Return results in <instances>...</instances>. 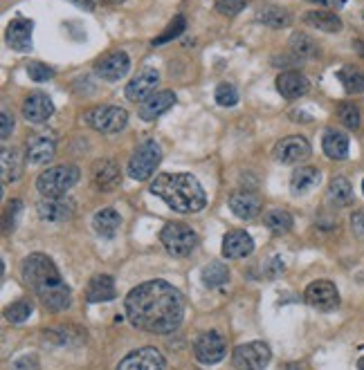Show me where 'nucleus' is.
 <instances>
[{
    "label": "nucleus",
    "instance_id": "f257e3e1",
    "mask_svg": "<svg viewBox=\"0 0 364 370\" xmlns=\"http://www.w3.org/2000/svg\"><path fill=\"white\" fill-rule=\"evenodd\" d=\"M124 312L133 328L151 335H169L182 323L185 299L171 283L149 281L126 294Z\"/></svg>",
    "mask_w": 364,
    "mask_h": 370
},
{
    "label": "nucleus",
    "instance_id": "f03ea898",
    "mask_svg": "<svg viewBox=\"0 0 364 370\" xmlns=\"http://www.w3.org/2000/svg\"><path fill=\"white\" fill-rule=\"evenodd\" d=\"M23 281L32 287V292L43 303V308L50 312H63L70 308L72 294L66 281L61 279V274L47 254H30L21 262Z\"/></svg>",
    "mask_w": 364,
    "mask_h": 370
},
{
    "label": "nucleus",
    "instance_id": "7ed1b4c3",
    "mask_svg": "<svg viewBox=\"0 0 364 370\" xmlns=\"http://www.w3.org/2000/svg\"><path fill=\"white\" fill-rule=\"evenodd\" d=\"M151 193L178 214H198L207 204L205 189L191 173H160L151 182Z\"/></svg>",
    "mask_w": 364,
    "mask_h": 370
},
{
    "label": "nucleus",
    "instance_id": "20e7f679",
    "mask_svg": "<svg viewBox=\"0 0 364 370\" xmlns=\"http://www.w3.org/2000/svg\"><path fill=\"white\" fill-rule=\"evenodd\" d=\"M79 178H81V170L74 164L50 166L36 178V189L43 197H61V195H68V191L79 182Z\"/></svg>",
    "mask_w": 364,
    "mask_h": 370
},
{
    "label": "nucleus",
    "instance_id": "39448f33",
    "mask_svg": "<svg viewBox=\"0 0 364 370\" xmlns=\"http://www.w3.org/2000/svg\"><path fill=\"white\" fill-rule=\"evenodd\" d=\"M160 243L166 249L169 256L174 258H187L193 249L198 247V233L189 224L182 222H166L160 231Z\"/></svg>",
    "mask_w": 364,
    "mask_h": 370
},
{
    "label": "nucleus",
    "instance_id": "423d86ee",
    "mask_svg": "<svg viewBox=\"0 0 364 370\" xmlns=\"http://www.w3.org/2000/svg\"><path fill=\"white\" fill-rule=\"evenodd\" d=\"M162 160V149L155 139H147L142 141L140 146L133 151L131 160H128V175L137 182H144L149 178H153L155 168L160 166Z\"/></svg>",
    "mask_w": 364,
    "mask_h": 370
},
{
    "label": "nucleus",
    "instance_id": "0eeeda50",
    "mask_svg": "<svg viewBox=\"0 0 364 370\" xmlns=\"http://www.w3.org/2000/svg\"><path fill=\"white\" fill-rule=\"evenodd\" d=\"M84 122L95 128L97 133L103 135H115L126 128L128 124V112L120 105H95L84 115Z\"/></svg>",
    "mask_w": 364,
    "mask_h": 370
},
{
    "label": "nucleus",
    "instance_id": "6e6552de",
    "mask_svg": "<svg viewBox=\"0 0 364 370\" xmlns=\"http://www.w3.org/2000/svg\"><path fill=\"white\" fill-rule=\"evenodd\" d=\"M270 359H272L270 346L263 341L241 343L239 348H234L232 354V364L237 370H266Z\"/></svg>",
    "mask_w": 364,
    "mask_h": 370
},
{
    "label": "nucleus",
    "instance_id": "1a4fd4ad",
    "mask_svg": "<svg viewBox=\"0 0 364 370\" xmlns=\"http://www.w3.org/2000/svg\"><path fill=\"white\" fill-rule=\"evenodd\" d=\"M193 354L196 359L205 366H212L225 359L227 354V343L223 339V335L214 333V330H207V333L198 335L196 341H193Z\"/></svg>",
    "mask_w": 364,
    "mask_h": 370
},
{
    "label": "nucleus",
    "instance_id": "9d476101",
    "mask_svg": "<svg viewBox=\"0 0 364 370\" xmlns=\"http://www.w3.org/2000/svg\"><path fill=\"white\" fill-rule=\"evenodd\" d=\"M304 299L317 312H333L340 306V292L331 281H313L306 287Z\"/></svg>",
    "mask_w": 364,
    "mask_h": 370
},
{
    "label": "nucleus",
    "instance_id": "9b49d317",
    "mask_svg": "<svg viewBox=\"0 0 364 370\" xmlns=\"http://www.w3.org/2000/svg\"><path fill=\"white\" fill-rule=\"evenodd\" d=\"M164 366H166L164 354L158 348L144 346L128 352L120 362V366H117V370H164Z\"/></svg>",
    "mask_w": 364,
    "mask_h": 370
},
{
    "label": "nucleus",
    "instance_id": "f8f14e48",
    "mask_svg": "<svg viewBox=\"0 0 364 370\" xmlns=\"http://www.w3.org/2000/svg\"><path fill=\"white\" fill-rule=\"evenodd\" d=\"M158 83H160V72L155 68H144L142 72H137L135 79H131V81L126 83L124 95H126L128 101H133V103H144L149 97L155 95Z\"/></svg>",
    "mask_w": 364,
    "mask_h": 370
},
{
    "label": "nucleus",
    "instance_id": "ddd939ff",
    "mask_svg": "<svg viewBox=\"0 0 364 370\" xmlns=\"http://www.w3.org/2000/svg\"><path fill=\"white\" fill-rule=\"evenodd\" d=\"M310 157V144L302 135L283 137L275 144V160L281 164H302Z\"/></svg>",
    "mask_w": 364,
    "mask_h": 370
},
{
    "label": "nucleus",
    "instance_id": "4468645a",
    "mask_svg": "<svg viewBox=\"0 0 364 370\" xmlns=\"http://www.w3.org/2000/svg\"><path fill=\"white\" fill-rule=\"evenodd\" d=\"M36 214L41 220L52 222V224L68 222L74 216V200H70V197H66V195L43 197V200L36 204Z\"/></svg>",
    "mask_w": 364,
    "mask_h": 370
},
{
    "label": "nucleus",
    "instance_id": "2eb2a0df",
    "mask_svg": "<svg viewBox=\"0 0 364 370\" xmlns=\"http://www.w3.org/2000/svg\"><path fill=\"white\" fill-rule=\"evenodd\" d=\"M21 112L28 124H45L55 115V103L45 92H30L21 105Z\"/></svg>",
    "mask_w": 364,
    "mask_h": 370
},
{
    "label": "nucleus",
    "instance_id": "dca6fc26",
    "mask_svg": "<svg viewBox=\"0 0 364 370\" xmlns=\"http://www.w3.org/2000/svg\"><path fill=\"white\" fill-rule=\"evenodd\" d=\"M128 70H131V59H128V54L122 50L110 52V54H106L95 65V72L108 83H115V81H120V79H124L128 74Z\"/></svg>",
    "mask_w": 364,
    "mask_h": 370
},
{
    "label": "nucleus",
    "instance_id": "f3484780",
    "mask_svg": "<svg viewBox=\"0 0 364 370\" xmlns=\"http://www.w3.org/2000/svg\"><path fill=\"white\" fill-rule=\"evenodd\" d=\"M93 184H95L99 191H103V193L115 191L122 184L120 164H117L115 160H108V157H103V160H97L93 164Z\"/></svg>",
    "mask_w": 364,
    "mask_h": 370
},
{
    "label": "nucleus",
    "instance_id": "a211bd4d",
    "mask_svg": "<svg viewBox=\"0 0 364 370\" xmlns=\"http://www.w3.org/2000/svg\"><path fill=\"white\" fill-rule=\"evenodd\" d=\"M252 252H254V241L248 231L232 229L225 233V238H223V256L225 258L241 260L245 256H250Z\"/></svg>",
    "mask_w": 364,
    "mask_h": 370
},
{
    "label": "nucleus",
    "instance_id": "6ab92c4d",
    "mask_svg": "<svg viewBox=\"0 0 364 370\" xmlns=\"http://www.w3.org/2000/svg\"><path fill=\"white\" fill-rule=\"evenodd\" d=\"M229 209L241 220H254L261 214V197L252 191H234L229 195Z\"/></svg>",
    "mask_w": 364,
    "mask_h": 370
},
{
    "label": "nucleus",
    "instance_id": "aec40b11",
    "mask_svg": "<svg viewBox=\"0 0 364 370\" xmlns=\"http://www.w3.org/2000/svg\"><path fill=\"white\" fill-rule=\"evenodd\" d=\"M277 90H279V95L283 99H299V97H304L306 92L310 90V83H308V79L302 74V72H297V70H285L277 76Z\"/></svg>",
    "mask_w": 364,
    "mask_h": 370
},
{
    "label": "nucleus",
    "instance_id": "412c9836",
    "mask_svg": "<svg viewBox=\"0 0 364 370\" xmlns=\"http://www.w3.org/2000/svg\"><path fill=\"white\" fill-rule=\"evenodd\" d=\"M32 30H34L32 21L14 18L7 25V32H5L7 45L16 52H30L32 50Z\"/></svg>",
    "mask_w": 364,
    "mask_h": 370
},
{
    "label": "nucleus",
    "instance_id": "4be33fe9",
    "mask_svg": "<svg viewBox=\"0 0 364 370\" xmlns=\"http://www.w3.org/2000/svg\"><path fill=\"white\" fill-rule=\"evenodd\" d=\"M55 157V141L43 137V135H34L25 141V160L32 166H43L52 162Z\"/></svg>",
    "mask_w": 364,
    "mask_h": 370
},
{
    "label": "nucleus",
    "instance_id": "5701e85b",
    "mask_svg": "<svg viewBox=\"0 0 364 370\" xmlns=\"http://www.w3.org/2000/svg\"><path fill=\"white\" fill-rule=\"evenodd\" d=\"M176 103V92L174 90H160L153 97H149L144 103H140V117L144 122H153L155 117L164 115L169 108H174Z\"/></svg>",
    "mask_w": 364,
    "mask_h": 370
},
{
    "label": "nucleus",
    "instance_id": "b1692460",
    "mask_svg": "<svg viewBox=\"0 0 364 370\" xmlns=\"http://www.w3.org/2000/svg\"><path fill=\"white\" fill-rule=\"evenodd\" d=\"M117 296L115 292V281L108 274H97L90 279L88 287H86V301L88 303H106L113 301Z\"/></svg>",
    "mask_w": 364,
    "mask_h": 370
},
{
    "label": "nucleus",
    "instance_id": "393cba45",
    "mask_svg": "<svg viewBox=\"0 0 364 370\" xmlns=\"http://www.w3.org/2000/svg\"><path fill=\"white\" fill-rule=\"evenodd\" d=\"M304 23L310 25V28H315L319 32H329V34H335L344 28L342 18L335 14L333 9H313V11H306L304 14Z\"/></svg>",
    "mask_w": 364,
    "mask_h": 370
},
{
    "label": "nucleus",
    "instance_id": "a878e982",
    "mask_svg": "<svg viewBox=\"0 0 364 370\" xmlns=\"http://www.w3.org/2000/svg\"><path fill=\"white\" fill-rule=\"evenodd\" d=\"M322 180V173L315 166H299L290 175V191L292 195H306L313 191Z\"/></svg>",
    "mask_w": 364,
    "mask_h": 370
},
{
    "label": "nucleus",
    "instance_id": "bb28decb",
    "mask_svg": "<svg viewBox=\"0 0 364 370\" xmlns=\"http://www.w3.org/2000/svg\"><path fill=\"white\" fill-rule=\"evenodd\" d=\"M322 149L329 160H335V162L346 160L348 157V137L344 133H340V130L329 128L322 137Z\"/></svg>",
    "mask_w": 364,
    "mask_h": 370
},
{
    "label": "nucleus",
    "instance_id": "cd10ccee",
    "mask_svg": "<svg viewBox=\"0 0 364 370\" xmlns=\"http://www.w3.org/2000/svg\"><path fill=\"white\" fill-rule=\"evenodd\" d=\"M25 157L18 149L14 146H3V153H0V164H3V182H16L23 175V166H25Z\"/></svg>",
    "mask_w": 364,
    "mask_h": 370
},
{
    "label": "nucleus",
    "instance_id": "c85d7f7f",
    "mask_svg": "<svg viewBox=\"0 0 364 370\" xmlns=\"http://www.w3.org/2000/svg\"><path fill=\"white\" fill-rule=\"evenodd\" d=\"M120 227H122V216L110 207L99 209L97 214L93 216V229L101 238H113L117 231H120Z\"/></svg>",
    "mask_w": 364,
    "mask_h": 370
},
{
    "label": "nucleus",
    "instance_id": "c756f323",
    "mask_svg": "<svg viewBox=\"0 0 364 370\" xmlns=\"http://www.w3.org/2000/svg\"><path fill=\"white\" fill-rule=\"evenodd\" d=\"M256 21L270 30H283V28H288V25H292V14L283 7L268 5L256 11Z\"/></svg>",
    "mask_w": 364,
    "mask_h": 370
},
{
    "label": "nucleus",
    "instance_id": "7c9ffc66",
    "mask_svg": "<svg viewBox=\"0 0 364 370\" xmlns=\"http://www.w3.org/2000/svg\"><path fill=\"white\" fill-rule=\"evenodd\" d=\"M288 45H290V52L302 61H308V59H315L319 54V47L315 43L313 36H308L306 32H295L290 38H288Z\"/></svg>",
    "mask_w": 364,
    "mask_h": 370
},
{
    "label": "nucleus",
    "instance_id": "2f4dec72",
    "mask_svg": "<svg viewBox=\"0 0 364 370\" xmlns=\"http://www.w3.org/2000/svg\"><path fill=\"white\" fill-rule=\"evenodd\" d=\"M329 202L335 204V207H346L353 202V187H351V182L344 178V175H335L329 184Z\"/></svg>",
    "mask_w": 364,
    "mask_h": 370
},
{
    "label": "nucleus",
    "instance_id": "473e14b6",
    "mask_svg": "<svg viewBox=\"0 0 364 370\" xmlns=\"http://www.w3.org/2000/svg\"><path fill=\"white\" fill-rule=\"evenodd\" d=\"M263 224L275 236H285L292 229L295 220H292V216L285 209H272V211H268V214H266Z\"/></svg>",
    "mask_w": 364,
    "mask_h": 370
},
{
    "label": "nucleus",
    "instance_id": "72a5a7b5",
    "mask_svg": "<svg viewBox=\"0 0 364 370\" xmlns=\"http://www.w3.org/2000/svg\"><path fill=\"white\" fill-rule=\"evenodd\" d=\"M337 79H340V83L344 86L348 95H360V92H364V72L356 68V65H344V68L337 72Z\"/></svg>",
    "mask_w": 364,
    "mask_h": 370
},
{
    "label": "nucleus",
    "instance_id": "f704fd0d",
    "mask_svg": "<svg viewBox=\"0 0 364 370\" xmlns=\"http://www.w3.org/2000/svg\"><path fill=\"white\" fill-rule=\"evenodd\" d=\"M200 276H203V285L214 289V287H220V285H225L229 281V270H227L225 262L214 260V262H210V265L203 267Z\"/></svg>",
    "mask_w": 364,
    "mask_h": 370
},
{
    "label": "nucleus",
    "instance_id": "c9c22d12",
    "mask_svg": "<svg viewBox=\"0 0 364 370\" xmlns=\"http://www.w3.org/2000/svg\"><path fill=\"white\" fill-rule=\"evenodd\" d=\"M185 16L182 14H178V16H174V21L166 25V30L160 34V36H155L153 41H151V45L153 47H160V45H166V43H171L174 38H178L182 32H185Z\"/></svg>",
    "mask_w": 364,
    "mask_h": 370
},
{
    "label": "nucleus",
    "instance_id": "e433bc0d",
    "mask_svg": "<svg viewBox=\"0 0 364 370\" xmlns=\"http://www.w3.org/2000/svg\"><path fill=\"white\" fill-rule=\"evenodd\" d=\"M32 312H34V306L30 301H25V299H21V301H14L11 306H7L5 308V319L9 321V323H25L32 316Z\"/></svg>",
    "mask_w": 364,
    "mask_h": 370
},
{
    "label": "nucleus",
    "instance_id": "4c0bfd02",
    "mask_svg": "<svg viewBox=\"0 0 364 370\" xmlns=\"http://www.w3.org/2000/svg\"><path fill=\"white\" fill-rule=\"evenodd\" d=\"M337 119H340L348 130H356V128H360L362 115L353 101H342L340 105H337Z\"/></svg>",
    "mask_w": 364,
    "mask_h": 370
},
{
    "label": "nucleus",
    "instance_id": "58836bf2",
    "mask_svg": "<svg viewBox=\"0 0 364 370\" xmlns=\"http://www.w3.org/2000/svg\"><path fill=\"white\" fill-rule=\"evenodd\" d=\"M214 97H216L218 105H223V108H232V105L239 103V90L234 88L232 83H218Z\"/></svg>",
    "mask_w": 364,
    "mask_h": 370
},
{
    "label": "nucleus",
    "instance_id": "ea45409f",
    "mask_svg": "<svg viewBox=\"0 0 364 370\" xmlns=\"http://www.w3.org/2000/svg\"><path fill=\"white\" fill-rule=\"evenodd\" d=\"M214 7L220 16H239L241 11L248 7V0H214Z\"/></svg>",
    "mask_w": 364,
    "mask_h": 370
},
{
    "label": "nucleus",
    "instance_id": "a19ab883",
    "mask_svg": "<svg viewBox=\"0 0 364 370\" xmlns=\"http://www.w3.org/2000/svg\"><path fill=\"white\" fill-rule=\"evenodd\" d=\"M28 74H30L32 81H36V83H45V81H50L52 76H55V70L47 68V65L41 63V61H32V63L28 65Z\"/></svg>",
    "mask_w": 364,
    "mask_h": 370
},
{
    "label": "nucleus",
    "instance_id": "79ce46f5",
    "mask_svg": "<svg viewBox=\"0 0 364 370\" xmlns=\"http://www.w3.org/2000/svg\"><path fill=\"white\" fill-rule=\"evenodd\" d=\"M21 211V200H11L7 207V214H5V233L14 231L16 227V214Z\"/></svg>",
    "mask_w": 364,
    "mask_h": 370
},
{
    "label": "nucleus",
    "instance_id": "37998d69",
    "mask_svg": "<svg viewBox=\"0 0 364 370\" xmlns=\"http://www.w3.org/2000/svg\"><path fill=\"white\" fill-rule=\"evenodd\" d=\"M351 231H353L358 241L364 243V211H353L351 214Z\"/></svg>",
    "mask_w": 364,
    "mask_h": 370
},
{
    "label": "nucleus",
    "instance_id": "c03bdc74",
    "mask_svg": "<svg viewBox=\"0 0 364 370\" xmlns=\"http://www.w3.org/2000/svg\"><path fill=\"white\" fill-rule=\"evenodd\" d=\"M11 130H14V117H11L7 110L0 112V137L7 139L11 135Z\"/></svg>",
    "mask_w": 364,
    "mask_h": 370
},
{
    "label": "nucleus",
    "instance_id": "a18cd8bd",
    "mask_svg": "<svg viewBox=\"0 0 364 370\" xmlns=\"http://www.w3.org/2000/svg\"><path fill=\"white\" fill-rule=\"evenodd\" d=\"M11 370H38V362H36L34 354H25L18 362H14Z\"/></svg>",
    "mask_w": 364,
    "mask_h": 370
},
{
    "label": "nucleus",
    "instance_id": "49530a36",
    "mask_svg": "<svg viewBox=\"0 0 364 370\" xmlns=\"http://www.w3.org/2000/svg\"><path fill=\"white\" fill-rule=\"evenodd\" d=\"M297 63H302V59H297L295 54H290V57H275V59H272V65H277V68H290V65H297Z\"/></svg>",
    "mask_w": 364,
    "mask_h": 370
},
{
    "label": "nucleus",
    "instance_id": "de8ad7c7",
    "mask_svg": "<svg viewBox=\"0 0 364 370\" xmlns=\"http://www.w3.org/2000/svg\"><path fill=\"white\" fill-rule=\"evenodd\" d=\"M310 5H319V7H329V9H342L346 0H306Z\"/></svg>",
    "mask_w": 364,
    "mask_h": 370
},
{
    "label": "nucleus",
    "instance_id": "09e8293b",
    "mask_svg": "<svg viewBox=\"0 0 364 370\" xmlns=\"http://www.w3.org/2000/svg\"><path fill=\"white\" fill-rule=\"evenodd\" d=\"M283 272V262H281V258H272L270 260V267H268V279H277V276Z\"/></svg>",
    "mask_w": 364,
    "mask_h": 370
},
{
    "label": "nucleus",
    "instance_id": "8fccbe9b",
    "mask_svg": "<svg viewBox=\"0 0 364 370\" xmlns=\"http://www.w3.org/2000/svg\"><path fill=\"white\" fill-rule=\"evenodd\" d=\"M74 5H79V9H86V11H93L95 9V3L93 0H72Z\"/></svg>",
    "mask_w": 364,
    "mask_h": 370
},
{
    "label": "nucleus",
    "instance_id": "3c124183",
    "mask_svg": "<svg viewBox=\"0 0 364 370\" xmlns=\"http://www.w3.org/2000/svg\"><path fill=\"white\" fill-rule=\"evenodd\" d=\"M353 50L358 52L360 59H364V41H353Z\"/></svg>",
    "mask_w": 364,
    "mask_h": 370
},
{
    "label": "nucleus",
    "instance_id": "603ef678",
    "mask_svg": "<svg viewBox=\"0 0 364 370\" xmlns=\"http://www.w3.org/2000/svg\"><path fill=\"white\" fill-rule=\"evenodd\" d=\"M285 370H302V366H299V364H288V366H285Z\"/></svg>",
    "mask_w": 364,
    "mask_h": 370
},
{
    "label": "nucleus",
    "instance_id": "864d4df0",
    "mask_svg": "<svg viewBox=\"0 0 364 370\" xmlns=\"http://www.w3.org/2000/svg\"><path fill=\"white\" fill-rule=\"evenodd\" d=\"M101 3H110V5H120V3H124V0H101Z\"/></svg>",
    "mask_w": 364,
    "mask_h": 370
},
{
    "label": "nucleus",
    "instance_id": "5fc2aeb1",
    "mask_svg": "<svg viewBox=\"0 0 364 370\" xmlns=\"http://www.w3.org/2000/svg\"><path fill=\"white\" fill-rule=\"evenodd\" d=\"M358 370H364V357H360L358 359Z\"/></svg>",
    "mask_w": 364,
    "mask_h": 370
},
{
    "label": "nucleus",
    "instance_id": "6e6d98bb",
    "mask_svg": "<svg viewBox=\"0 0 364 370\" xmlns=\"http://www.w3.org/2000/svg\"><path fill=\"white\" fill-rule=\"evenodd\" d=\"M362 18H364V9H362Z\"/></svg>",
    "mask_w": 364,
    "mask_h": 370
}]
</instances>
